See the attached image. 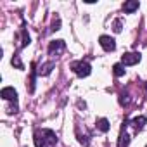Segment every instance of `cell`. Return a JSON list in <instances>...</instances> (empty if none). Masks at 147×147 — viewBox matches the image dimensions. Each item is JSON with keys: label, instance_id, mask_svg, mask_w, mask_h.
Listing matches in <instances>:
<instances>
[{"label": "cell", "instance_id": "cell-3", "mask_svg": "<svg viewBox=\"0 0 147 147\" xmlns=\"http://www.w3.org/2000/svg\"><path fill=\"white\" fill-rule=\"evenodd\" d=\"M121 62H123L125 66H133V64L140 62V54H138V52H128V54H125V55L121 57Z\"/></svg>", "mask_w": 147, "mask_h": 147}, {"label": "cell", "instance_id": "cell-12", "mask_svg": "<svg viewBox=\"0 0 147 147\" xmlns=\"http://www.w3.org/2000/svg\"><path fill=\"white\" fill-rule=\"evenodd\" d=\"M97 128H99L100 131H107V130H109V121H107L106 118L99 119V121H97Z\"/></svg>", "mask_w": 147, "mask_h": 147}, {"label": "cell", "instance_id": "cell-1", "mask_svg": "<svg viewBox=\"0 0 147 147\" xmlns=\"http://www.w3.org/2000/svg\"><path fill=\"white\" fill-rule=\"evenodd\" d=\"M71 67H73V71H75V73H76V75H78L80 78H85V76H88V75H90V71H92L90 64H88V62H85V61L73 62V64H71Z\"/></svg>", "mask_w": 147, "mask_h": 147}, {"label": "cell", "instance_id": "cell-9", "mask_svg": "<svg viewBox=\"0 0 147 147\" xmlns=\"http://www.w3.org/2000/svg\"><path fill=\"white\" fill-rule=\"evenodd\" d=\"M131 125H133L137 130H142V128L147 125V118H145V116H137V118H133Z\"/></svg>", "mask_w": 147, "mask_h": 147}, {"label": "cell", "instance_id": "cell-17", "mask_svg": "<svg viewBox=\"0 0 147 147\" xmlns=\"http://www.w3.org/2000/svg\"><path fill=\"white\" fill-rule=\"evenodd\" d=\"M52 26H54V28H52V30H54V31H55V30H59V26H61V21H59V19H57V21H55V23H54V24H52Z\"/></svg>", "mask_w": 147, "mask_h": 147}, {"label": "cell", "instance_id": "cell-5", "mask_svg": "<svg viewBox=\"0 0 147 147\" xmlns=\"http://www.w3.org/2000/svg\"><path fill=\"white\" fill-rule=\"evenodd\" d=\"M66 49V43L62 42V40H55V42H52L50 45H49V52L54 55V54H59V52H62Z\"/></svg>", "mask_w": 147, "mask_h": 147}, {"label": "cell", "instance_id": "cell-7", "mask_svg": "<svg viewBox=\"0 0 147 147\" xmlns=\"http://www.w3.org/2000/svg\"><path fill=\"white\" fill-rule=\"evenodd\" d=\"M137 9H138V2H137V0H130V2H125V4H123V11L128 12V14L135 12Z\"/></svg>", "mask_w": 147, "mask_h": 147}, {"label": "cell", "instance_id": "cell-2", "mask_svg": "<svg viewBox=\"0 0 147 147\" xmlns=\"http://www.w3.org/2000/svg\"><path fill=\"white\" fill-rule=\"evenodd\" d=\"M99 43H100V47H102L104 50H107V52H113V50L116 49L114 38H111V36H107V35H102V36L99 38Z\"/></svg>", "mask_w": 147, "mask_h": 147}, {"label": "cell", "instance_id": "cell-6", "mask_svg": "<svg viewBox=\"0 0 147 147\" xmlns=\"http://www.w3.org/2000/svg\"><path fill=\"white\" fill-rule=\"evenodd\" d=\"M35 147H47V138H45L43 131L35 133Z\"/></svg>", "mask_w": 147, "mask_h": 147}, {"label": "cell", "instance_id": "cell-18", "mask_svg": "<svg viewBox=\"0 0 147 147\" xmlns=\"http://www.w3.org/2000/svg\"><path fill=\"white\" fill-rule=\"evenodd\" d=\"M145 88H147V83H145Z\"/></svg>", "mask_w": 147, "mask_h": 147}, {"label": "cell", "instance_id": "cell-16", "mask_svg": "<svg viewBox=\"0 0 147 147\" xmlns=\"http://www.w3.org/2000/svg\"><path fill=\"white\" fill-rule=\"evenodd\" d=\"M113 28H114V31H116V33H119V31H121V28H123V26H121V21H119V19H116V21H114V24H113Z\"/></svg>", "mask_w": 147, "mask_h": 147}, {"label": "cell", "instance_id": "cell-8", "mask_svg": "<svg viewBox=\"0 0 147 147\" xmlns=\"http://www.w3.org/2000/svg\"><path fill=\"white\" fill-rule=\"evenodd\" d=\"M54 62L50 61V62H47V64H43V66H40V69H38V75L40 76H47V75H50V71L54 69Z\"/></svg>", "mask_w": 147, "mask_h": 147}, {"label": "cell", "instance_id": "cell-10", "mask_svg": "<svg viewBox=\"0 0 147 147\" xmlns=\"http://www.w3.org/2000/svg\"><path fill=\"white\" fill-rule=\"evenodd\" d=\"M128 142H130V137H128L126 130H123V131H121V135H119V142H118V147H126V145H128Z\"/></svg>", "mask_w": 147, "mask_h": 147}, {"label": "cell", "instance_id": "cell-4", "mask_svg": "<svg viewBox=\"0 0 147 147\" xmlns=\"http://www.w3.org/2000/svg\"><path fill=\"white\" fill-rule=\"evenodd\" d=\"M0 97L2 99H5V100H18V92L12 88V87H5V88H2V92H0Z\"/></svg>", "mask_w": 147, "mask_h": 147}, {"label": "cell", "instance_id": "cell-19", "mask_svg": "<svg viewBox=\"0 0 147 147\" xmlns=\"http://www.w3.org/2000/svg\"><path fill=\"white\" fill-rule=\"evenodd\" d=\"M145 147H147V145H145Z\"/></svg>", "mask_w": 147, "mask_h": 147}, {"label": "cell", "instance_id": "cell-14", "mask_svg": "<svg viewBox=\"0 0 147 147\" xmlns=\"http://www.w3.org/2000/svg\"><path fill=\"white\" fill-rule=\"evenodd\" d=\"M30 43V35L26 33V30H23V42H21V47H26Z\"/></svg>", "mask_w": 147, "mask_h": 147}, {"label": "cell", "instance_id": "cell-11", "mask_svg": "<svg viewBox=\"0 0 147 147\" xmlns=\"http://www.w3.org/2000/svg\"><path fill=\"white\" fill-rule=\"evenodd\" d=\"M113 73H114V76H123L125 75V66L123 64H114L113 66Z\"/></svg>", "mask_w": 147, "mask_h": 147}, {"label": "cell", "instance_id": "cell-13", "mask_svg": "<svg viewBox=\"0 0 147 147\" xmlns=\"http://www.w3.org/2000/svg\"><path fill=\"white\" fill-rule=\"evenodd\" d=\"M12 66H16L18 69H23V67H24L23 62L19 61V55H14V57H12Z\"/></svg>", "mask_w": 147, "mask_h": 147}, {"label": "cell", "instance_id": "cell-15", "mask_svg": "<svg viewBox=\"0 0 147 147\" xmlns=\"http://www.w3.org/2000/svg\"><path fill=\"white\" fill-rule=\"evenodd\" d=\"M128 102H130L128 95H126V94H121V97H119V104H121V106H128Z\"/></svg>", "mask_w": 147, "mask_h": 147}]
</instances>
